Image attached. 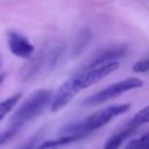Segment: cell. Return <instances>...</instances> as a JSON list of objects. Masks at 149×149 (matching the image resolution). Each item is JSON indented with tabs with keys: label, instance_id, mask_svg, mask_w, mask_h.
<instances>
[{
	"label": "cell",
	"instance_id": "1",
	"mask_svg": "<svg viewBox=\"0 0 149 149\" xmlns=\"http://www.w3.org/2000/svg\"><path fill=\"white\" fill-rule=\"evenodd\" d=\"M130 108V104H119V105H111L104 107L88 116L73 122L71 125L65 126L61 133L62 134H80L83 136L88 135L91 132H94L106 123H108L112 119L125 114Z\"/></svg>",
	"mask_w": 149,
	"mask_h": 149
},
{
	"label": "cell",
	"instance_id": "2",
	"mask_svg": "<svg viewBox=\"0 0 149 149\" xmlns=\"http://www.w3.org/2000/svg\"><path fill=\"white\" fill-rule=\"evenodd\" d=\"M54 92L49 88H41L33 92L13 113L9 119V125L22 128L28 122L41 115L51 104Z\"/></svg>",
	"mask_w": 149,
	"mask_h": 149
},
{
	"label": "cell",
	"instance_id": "3",
	"mask_svg": "<svg viewBox=\"0 0 149 149\" xmlns=\"http://www.w3.org/2000/svg\"><path fill=\"white\" fill-rule=\"evenodd\" d=\"M143 86V80L137 78V77H129L126 79H122L120 81H116L88 97L81 100V105L86 107H92L97 106L100 104H104L106 101H109L114 98L120 97L121 94L134 90V88H140Z\"/></svg>",
	"mask_w": 149,
	"mask_h": 149
},
{
	"label": "cell",
	"instance_id": "4",
	"mask_svg": "<svg viewBox=\"0 0 149 149\" xmlns=\"http://www.w3.org/2000/svg\"><path fill=\"white\" fill-rule=\"evenodd\" d=\"M81 91V87L78 83L77 73L68 78L59 88L54 93L51 104H50V111L51 112H58L62 108H64L73 98L74 95Z\"/></svg>",
	"mask_w": 149,
	"mask_h": 149
},
{
	"label": "cell",
	"instance_id": "5",
	"mask_svg": "<svg viewBox=\"0 0 149 149\" xmlns=\"http://www.w3.org/2000/svg\"><path fill=\"white\" fill-rule=\"evenodd\" d=\"M119 68V63L118 61L115 62H109L106 64H101L91 69H86L79 73H77L78 77V83L81 87V90L100 81L101 79H104L105 77H107L108 74H111L112 72H114L116 69Z\"/></svg>",
	"mask_w": 149,
	"mask_h": 149
},
{
	"label": "cell",
	"instance_id": "6",
	"mask_svg": "<svg viewBox=\"0 0 149 149\" xmlns=\"http://www.w3.org/2000/svg\"><path fill=\"white\" fill-rule=\"evenodd\" d=\"M7 44L10 52L20 58H30L35 50L28 37L15 30H9L7 33Z\"/></svg>",
	"mask_w": 149,
	"mask_h": 149
},
{
	"label": "cell",
	"instance_id": "7",
	"mask_svg": "<svg viewBox=\"0 0 149 149\" xmlns=\"http://www.w3.org/2000/svg\"><path fill=\"white\" fill-rule=\"evenodd\" d=\"M127 54V47L126 45H113L108 47L106 49H102L98 51L95 55L92 56L90 61H87L86 65L84 66V70L91 69L101 64H106L109 62H115L120 58H122Z\"/></svg>",
	"mask_w": 149,
	"mask_h": 149
},
{
	"label": "cell",
	"instance_id": "8",
	"mask_svg": "<svg viewBox=\"0 0 149 149\" xmlns=\"http://www.w3.org/2000/svg\"><path fill=\"white\" fill-rule=\"evenodd\" d=\"M83 137H85V136H83L80 134H63L59 137H56L52 140H47V141L42 142L41 144L36 146L34 149H58L63 146L76 142Z\"/></svg>",
	"mask_w": 149,
	"mask_h": 149
},
{
	"label": "cell",
	"instance_id": "9",
	"mask_svg": "<svg viewBox=\"0 0 149 149\" xmlns=\"http://www.w3.org/2000/svg\"><path fill=\"white\" fill-rule=\"evenodd\" d=\"M136 132L135 128H130L128 126H126L123 129L119 130L118 133L113 134L104 144V149H119L121 147V144L132 135Z\"/></svg>",
	"mask_w": 149,
	"mask_h": 149
},
{
	"label": "cell",
	"instance_id": "10",
	"mask_svg": "<svg viewBox=\"0 0 149 149\" xmlns=\"http://www.w3.org/2000/svg\"><path fill=\"white\" fill-rule=\"evenodd\" d=\"M146 123H149V105L143 107L142 109H140L128 122L126 126L130 127V128H135L137 129L139 127L146 125Z\"/></svg>",
	"mask_w": 149,
	"mask_h": 149
},
{
	"label": "cell",
	"instance_id": "11",
	"mask_svg": "<svg viewBox=\"0 0 149 149\" xmlns=\"http://www.w3.org/2000/svg\"><path fill=\"white\" fill-rule=\"evenodd\" d=\"M125 149H149V130L136 139L129 140Z\"/></svg>",
	"mask_w": 149,
	"mask_h": 149
},
{
	"label": "cell",
	"instance_id": "12",
	"mask_svg": "<svg viewBox=\"0 0 149 149\" xmlns=\"http://www.w3.org/2000/svg\"><path fill=\"white\" fill-rule=\"evenodd\" d=\"M21 99V93H16L3 101H0V120H2L16 105V102Z\"/></svg>",
	"mask_w": 149,
	"mask_h": 149
},
{
	"label": "cell",
	"instance_id": "13",
	"mask_svg": "<svg viewBox=\"0 0 149 149\" xmlns=\"http://www.w3.org/2000/svg\"><path fill=\"white\" fill-rule=\"evenodd\" d=\"M21 128L16 127V126H13V125H9L6 129H3L2 132H0V147L8 143L12 139H14L17 133L20 132Z\"/></svg>",
	"mask_w": 149,
	"mask_h": 149
},
{
	"label": "cell",
	"instance_id": "14",
	"mask_svg": "<svg viewBox=\"0 0 149 149\" xmlns=\"http://www.w3.org/2000/svg\"><path fill=\"white\" fill-rule=\"evenodd\" d=\"M132 70H133L134 72H137V73L149 72V58H144V59L137 61L136 63L133 64Z\"/></svg>",
	"mask_w": 149,
	"mask_h": 149
},
{
	"label": "cell",
	"instance_id": "15",
	"mask_svg": "<svg viewBox=\"0 0 149 149\" xmlns=\"http://www.w3.org/2000/svg\"><path fill=\"white\" fill-rule=\"evenodd\" d=\"M37 135L31 136L30 139H28L24 143H22L21 146H19L16 149H34L36 147V142H37Z\"/></svg>",
	"mask_w": 149,
	"mask_h": 149
},
{
	"label": "cell",
	"instance_id": "16",
	"mask_svg": "<svg viewBox=\"0 0 149 149\" xmlns=\"http://www.w3.org/2000/svg\"><path fill=\"white\" fill-rule=\"evenodd\" d=\"M5 78H6V73H0V86H1V84H2Z\"/></svg>",
	"mask_w": 149,
	"mask_h": 149
},
{
	"label": "cell",
	"instance_id": "17",
	"mask_svg": "<svg viewBox=\"0 0 149 149\" xmlns=\"http://www.w3.org/2000/svg\"><path fill=\"white\" fill-rule=\"evenodd\" d=\"M0 66H1V58H0Z\"/></svg>",
	"mask_w": 149,
	"mask_h": 149
}]
</instances>
